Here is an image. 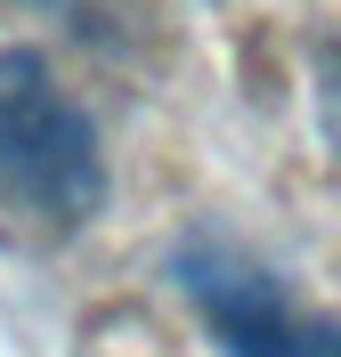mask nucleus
Returning a JSON list of instances; mask_svg holds the SVG:
<instances>
[{
	"mask_svg": "<svg viewBox=\"0 0 341 357\" xmlns=\"http://www.w3.org/2000/svg\"><path fill=\"white\" fill-rule=\"evenodd\" d=\"M171 284L195 309L220 357H341V309L293 292L268 260L220 227H187L171 244Z\"/></svg>",
	"mask_w": 341,
	"mask_h": 357,
	"instance_id": "2",
	"label": "nucleus"
},
{
	"mask_svg": "<svg viewBox=\"0 0 341 357\" xmlns=\"http://www.w3.org/2000/svg\"><path fill=\"white\" fill-rule=\"evenodd\" d=\"M106 211V155L41 49H0V227L24 244H66Z\"/></svg>",
	"mask_w": 341,
	"mask_h": 357,
	"instance_id": "1",
	"label": "nucleus"
}]
</instances>
